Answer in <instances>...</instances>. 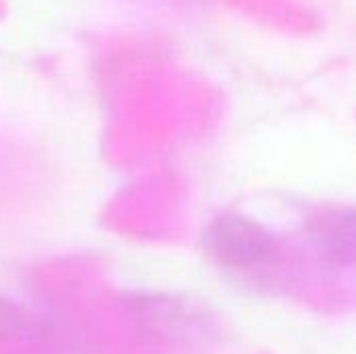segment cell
<instances>
[{
    "instance_id": "3957f363",
    "label": "cell",
    "mask_w": 356,
    "mask_h": 354,
    "mask_svg": "<svg viewBox=\"0 0 356 354\" xmlns=\"http://www.w3.org/2000/svg\"><path fill=\"white\" fill-rule=\"evenodd\" d=\"M48 332V323L44 317L0 298V340H38Z\"/></svg>"
},
{
    "instance_id": "6da1fadb",
    "label": "cell",
    "mask_w": 356,
    "mask_h": 354,
    "mask_svg": "<svg viewBox=\"0 0 356 354\" xmlns=\"http://www.w3.org/2000/svg\"><path fill=\"white\" fill-rule=\"evenodd\" d=\"M209 252L227 269L254 271L271 265L280 255L273 234L244 215H223L204 234Z\"/></svg>"
},
{
    "instance_id": "7a4b0ae2",
    "label": "cell",
    "mask_w": 356,
    "mask_h": 354,
    "mask_svg": "<svg viewBox=\"0 0 356 354\" xmlns=\"http://www.w3.org/2000/svg\"><path fill=\"white\" fill-rule=\"evenodd\" d=\"M317 248L334 267H348L355 259V211L340 209L325 215L315 230Z\"/></svg>"
}]
</instances>
